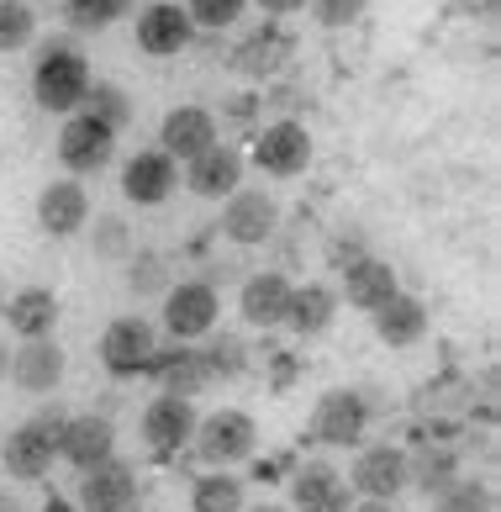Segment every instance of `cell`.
<instances>
[{
  "label": "cell",
  "mask_w": 501,
  "mask_h": 512,
  "mask_svg": "<svg viewBox=\"0 0 501 512\" xmlns=\"http://www.w3.org/2000/svg\"><path fill=\"white\" fill-rule=\"evenodd\" d=\"M111 454H117V423L106 412H69L59 433V460H69L74 470H90Z\"/></svg>",
  "instance_id": "e0dca14e"
},
{
  "label": "cell",
  "mask_w": 501,
  "mask_h": 512,
  "mask_svg": "<svg viewBox=\"0 0 501 512\" xmlns=\"http://www.w3.org/2000/svg\"><path fill=\"white\" fill-rule=\"evenodd\" d=\"M85 227H90V249H95V259H106V264H122V259L132 254V227H127V217L95 212Z\"/></svg>",
  "instance_id": "d6a6232c"
},
{
  "label": "cell",
  "mask_w": 501,
  "mask_h": 512,
  "mask_svg": "<svg viewBox=\"0 0 501 512\" xmlns=\"http://www.w3.org/2000/svg\"><path fill=\"white\" fill-rule=\"evenodd\" d=\"M196 454L206 465H243V460H254V449H259V423L248 417L243 407H217V412H206L201 423H196Z\"/></svg>",
  "instance_id": "277c9868"
},
{
  "label": "cell",
  "mask_w": 501,
  "mask_h": 512,
  "mask_svg": "<svg viewBox=\"0 0 501 512\" xmlns=\"http://www.w3.org/2000/svg\"><path fill=\"white\" fill-rule=\"evenodd\" d=\"M0 307H6V291H0Z\"/></svg>",
  "instance_id": "7dc6e473"
},
{
  "label": "cell",
  "mask_w": 501,
  "mask_h": 512,
  "mask_svg": "<svg viewBox=\"0 0 501 512\" xmlns=\"http://www.w3.org/2000/svg\"><path fill=\"white\" fill-rule=\"evenodd\" d=\"M190 43H196V27H190L185 6H175V0H153V6L138 11V48L148 53V59H175V53H185Z\"/></svg>",
  "instance_id": "d6986e66"
},
{
  "label": "cell",
  "mask_w": 501,
  "mask_h": 512,
  "mask_svg": "<svg viewBox=\"0 0 501 512\" xmlns=\"http://www.w3.org/2000/svg\"><path fill=\"white\" fill-rule=\"evenodd\" d=\"M243 512H291V507H280V502H259V507H243Z\"/></svg>",
  "instance_id": "bcb514c9"
},
{
  "label": "cell",
  "mask_w": 501,
  "mask_h": 512,
  "mask_svg": "<svg viewBox=\"0 0 501 512\" xmlns=\"http://www.w3.org/2000/svg\"><path fill=\"white\" fill-rule=\"evenodd\" d=\"M80 512H132V502H138V470H132L127 460H101L80 470Z\"/></svg>",
  "instance_id": "5bb4252c"
},
{
  "label": "cell",
  "mask_w": 501,
  "mask_h": 512,
  "mask_svg": "<svg viewBox=\"0 0 501 512\" xmlns=\"http://www.w3.org/2000/svg\"><path fill=\"white\" fill-rule=\"evenodd\" d=\"M6 375H11V344L0 338V381H6Z\"/></svg>",
  "instance_id": "f6af8a7d"
},
{
  "label": "cell",
  "mask_w": 501,
  "mask_h": 512,
  "mask_svg": "<svg viewBox=\"0 0 501 512\" xmlns=\"http://www.w3.org/2000/svg\"><path fill=\"white\" fill-rule=\"evenodd\" d=\"M248 6H264L269 16H291V11H306V0H248Z\"/></svg>",
  "instance_id": "b9f144b4"
},
{
  "label": "cell",
  "mask_w": 501,
  "mask_h": 512,
  "mask_svg": "<svg viewBox=\"0 0 501 512\" xmlns=\"http://www.w3.org/2000/svg\"><path fill=\"white\" fill-rule=\"evenodd\" d=\"M153 386H159L164 396H185V402H196V396L211 386V370L201 359V344H159V354H153Z\"/></svg>",
  "instance_id": "ffe728a7"
},
{
  "label": "cell",
  "mask_w": 501,
  "mask_h": 512,
  "mask_svg": "<svg viewBox=\"0 0 501 512\" xmlns=\"http://www.w3.org/2000/svg\"><path fill=\"white\" fill-rule=\"evenodd\" d=\"M364 6H370V0H306V11H312L322 27H349V22H359Z\"/></svg>",
  "instance_id": "74e56055"
},
{
  "label": "cell",
  "mask_w": 501,
  "mask_h": 512,
  "mask_svg": "<svg viewBox=\"0 0 501 512\" xmlns=\"http://www.w3.org/2000/svg\"><path fill=\"white\" fill-rule=\"evenodd\" d=\"M370 322H375V338L385 349H417L428 338V307L412 291H396L380 312H370Z\"/></svg>",
  "instance_id": "cb8c5ba5"
},
{
  "label": "cell",
  "mask_w": 501,
  "mask_h": 512,
  "mask_svg": "<svg viewBox=\"0 0 501 512\" xmlns=\"http://www.w3.org/2000/svg\"><path fill=\"white\" fill-rule=\"evenodd\" d=\"M32 423H43V428L53 433V439H59V433H64V423H69V412H64L59 402H53V407H43V412H32Z\"/></svg>",
  "instance_id": "60d3db41"
},
{
  "label": "cell",
  "mask_w": 501,
  "mask_h": 512,
  "mask_svg": "<svg viewBox=\"0 0 501 512\" xmlns=\"http://www.w3.org/2000/svg\"><path fill=\"white\" fill-rule=\"evenodd\" d=\"M354 491L338 465L327 460H301L291 470V512H349Z\"/></svg>",
  "instance_id": "4fadbf2b"
},
{
  "label": "cell",
  "mask_w": 501,
  "mask_h": 512,
  "mask_svg": "<svg viewBox=\"0 0 501 512\" xmlns=\"http://www.w3.org/2000/svg\"><path fill=\"white\" fill-rule=\"evenodd\" d=\"M175 191H180V164L164 148H138L122 164V196L132 206H164Z\"/></svg>",
  "instance_id": "9a60e30c"
},
{
  "label": "cell",
  "mask_w": 501,
  "mask_h": 512,
  "mask_svg": "<svg viewBox=\"0 0 501 512\" xmlns=\"http://www.w3.org/2000/svg\"><path fill=\"white\" fill-rule=\"evenodd\" d=\"M301 375H306V359L301 354H269V391H275V396H285V391H291L296 381H301Z\"/></svg>",
  "instance_id": "f35d334b"
},
{
  "label": "cell",
  "mask_w": 501,
  "mask_h": 512,
  "mask_svg": "<svg viewBox=\"0 0 501 512\" xmlns=\"http://www.w3.org/2000/svg\"><path fill=\"white\" fill-rule=\"evenodd\" d=\"M132 11H138V0H64V22L74 32H106Z\"/></svg>",
  "instance_id": "1f68e13d"
},
{
  "label": "cell",
  "mask_w": 501,
  "mask_h": 512,
  "mask_svg": "<svg viewBox=\"0 0 501 512\" xmlns=\"http://www.w3.org/2000/svg\"><path fill=\"white\" fill-rule=\"evenodd\" d=\"M90 191L80 180H48L43 185V196H37V227H43L48 238H74V233H85V222H90Z\"/></svg>",
  "instance_id": "7402d4cb"
},
{
  "label": "cell",
  "mask_w": 501,
  "mask_h": 512,
  "mask_svg": "<svg viewBox=\"0 0 501 512\" xmlns=\"http://www.w3.org/2000/svg\"><path fill=\"white\" fill-rule=\"evenodd\" d=\"M201 359H206V370H211V386H233L248 375V365H254V354H248V338L243 333H217L211 328L206 333V344H201Z\"/></svg>",
  "instance_id": "83f0119b"
},
{
  "label": "cell",
  "mask_w": 501,
  "mask_h": 512,
  "mask_svg": "<svg viewBox=\"0 0 501 512\" xmlns=\"http://www.w3.org/2000/svg\"><path fill=\"white\" fill-rule=\"evenodd\" d=\"M375 428V396L364 386H333L317 396L312 423H306V439L327 444V449H359Z\"/></svg>",
  "instance_id": "7a4b0ae2"
},
{
  "label": "cell",
  "mask_w": 501,
  "mask_h": 512,
  "mask_svg": "<svg viewBox=\"0 0 501 512\" xmlns=\"http://www.w3.org/2000/svg\"><path fill=\"white\" fill-rule=\"evenodd\" d=\"M291 291H296V280L285 275V270H259V275H248L243 280V291H238V312L248 328H259V333H275L285 328V312H291Z\"/></svg>",
  "instance_id": "2e32d148"
},
{
  "label": "cell",
  "mask_w": 501,
  "mask_h": 512,
  "mask_svg": "<svg viewBox=\"0 0 501 512\" xmlns=\"http://www.w3.org/2000/svg\"><path fill=\"white\" fill-rule=\"evenodd\" d=\"M90 59L80 48L69 43V37H53V43H43V53H37L32 64V101L43 111H59V117H74L90 90Z\"/></svg>",
  "instance_id": "6da1fadb"
},
{
  "label": "cell",
  "mask_w": 501,
  "mask_h": 512,
  "mask_svg": "<svg viewBox=\"0 0 501 512\" xmlns=\"http://www.w3.org/2000/svg\"><path fill=\"white\" fill-rule=\"evenodd\" d=\"M111 159H117V132L101 127L95 117H85V111L64 117V127H59V164L69 169V175H101Z\"/></svg>",
  "instance_id": "8fae6325"
},
{
  "label": "cell",
  "mask_w": 501,
  "mask_h": 512,
  "mask_svg": "<svg viewBox=\"0 0 501 512\" xmlns=\"http://www.w3.org/2000/svg\"><path fill=\"white\" fill-rule=\"evenodd\" d=\"M0 512H27V507H22V497H16V491H0Z\"/></svg>",
  "instance_id": "7bdbcfd3"
},
{
  "label": "cell",
  "mask_w": 501,
  "mask_h": 512,
  "mask_svg": "<svg viewBox=\"0 0 501 512\" xmlns=\"http://www.w3.org/2000/svg\"><path fill=\"white\" fill-rule=\"evenodd\" d=\"M217 227H222L227 243H238V249H259V243H269L280 227V201L269 191H254V185H238V191L222 201Z\"/></svg>",
  "instance_id": "8992f818"
},
{
  "label": "cell",
  "mask_w": 501,
  "mask_h": 512,
  "mask_svg": "<svg viewBox=\"0 0 501 512\" xmlns=\"http://www.w3.org/2000/svg\"><path fill=\"white\" fill-rule=\"evenodd\" d=\"M80 111H85V117H95L101 127L122 132V127L132 122V96H127L122 85H111V80H90L85 101H80Z\"/></svg>",
  "instance_id": "4dcf8cb0"
},
{
  "label": "cell",
  "mask_w": 501,
  "mask_h": 512,
  "mask_svg": "<svg viewBox=\"0 0 501 512\" xmlns=\"http://www.w3.org/2000/svg\"><path fill=\"white\" fill-rule=\"evenodd\" d=\"M53 460H59V439L43 428V423H27L6 433V444H0V465H6L11 481H43Z\"/></svg>",
  "instance_id": "ac0fdd59"
},
{
  "label": "cell",
  "mask_w": 501,
  "mask_h": 512,
  "mask_svg": "<svg viewBox=\"0 0 501 512\" xmlns=\"http://www.w3.org/2000/svg\"><path fill=\"white\" fill-rule=\"evenodd\" d=\"M196 423H201L196 402L159 391L138 412V439L148 444V454H180V449H190V439H196Z\"/></svg>",
  "instance_id": "9c48e42d"
},
{
  "label": "cell",
  "mask_w": 501,
  "mask_h": 512,
  "mask_svg": "<svg viewBox=\"0 0 501 512\" xmlns=\"http://www.w3.org/2000/svg\"><path fill=\"white\" fill-rule=\"evenodd\" d=\"M370 249H364V233H338L333 243H327V264H333V270H349L354 259H364Z\"/></svg>",
  "instance_id": "ab89813d"
},
{
  "label": "cell",
  "mask_w": 501,
  "mask_h": 512,
  "mask_svg": "<svg viewBox=\"0 0 501 512\" xmlns=\"http://www.w3.org/2000/svg\"><path fill=\"white\" fill-rule=\"evenodd\" d=\"M343 275V286H338V301H349L354 312H380L385 301H391L396 291H401V280H396V270H391V259H380V254H364V259H354L349 270H338Z\"/></svg>",
  "instance_id": "603a6c76"
},
{
  "label": "cell",
  "mask_w": 501,
  "mask_h": 512,
  "mask_svg": "<svg viewBox=\"0 0 501 512\" xmlns=\"http://www.w3.org/2000/svg\"><path fill=\"white\" fill-rule=\"evenodd\" d=\"M243 507H248V486L233 470H206L190 486V512H243Z\"/></svg>",
  "instance_id": "f1b7e54d"
},
{
  "label": "cell",
  "mask_w": 501,
  "mask_h": 512,
  "mask_svg": "<svg viewBox=\"0 0 501 512\" xmlns=\"http://www.w3.org/2000/svg\"><path fill=\"white\" fill-rule=\"evenodd\" d=\"M349 491H359L364 502H396L407 491V449L401 444H359L349 465Z\"/></svg>",
  "instance_id": "ba28073f"
},
{
  "label": "cell",
  "mask_w": 501,
  "mask_h": 512,
  "mask_svg": "<svg viewBox=\"0 0 501 512\" xmlns=\"http://www.w3.org/2000/svg\"><path fill=\"white\" fill-rule=\"evenodd\" d=\"M349 512H396V502H354Z\"/></svg>",
  "instance_id": "ee69618b"
},
{
  "label": "cell",
  "mask_w": 501,
  "mask_h": 512,
  "mask_svg": "<svg viewBox=\"0 0 501 512\" xmlns=\"http://www.w3.org/2000/svg\"><path fill=\"white\" fill-rule=\"evenodd\" d=\"M222 317V291L206 286V280H180V286L164 291V307H159V328L175 338V344H196L217 328Z\"/></svg>",
  "instance_id": "5b68a950"
},
{
  "label": "cell",
  "mask_w": 501,
  "mask_h": 512,
  "mask_svg": "<svg viewBox=\"0 0 501 512\" xmlns=\"http://www.w3.org/2000/svg\"><path fill=\"white\" fill-rule=\"evenodd\" d=\"M122 264H127V291L132 296H159L164 301V291L175 286V275H169V254H159V249H132Z\"/></svg>",
  "instance_id": "f546056e"
},
{
  "label": "cell",
  "mask_w": 501,
  "mask_h": 512,
  "mask_svg": "<svg viewBox=\"0 0 501 512\" xmlns=\"http://www.w3.org/2000/svg\"><path fill=\"white\" fill-rule=\"evenodd\" d=\"M211 143H222V122H217V111H206V106H175L159 122V148L175 164L196 159L201 148H211Z\"/></svg>",
  "instance_id": "44dd1931"
},
{
  "label": "cell",
  "mask_w": 501,
  "mask_h": 512,
  "mask_svg": "<svg viewBox=\"0 0 501 512\" xmlns=\"http://www.w3.org/2000/svg\"><path fill=\"white\" fill-rule=\"evenodd\" d=\"M0 317L11 322L16 338H53V328H59V296L48 286H22V291L6 296Z\"/></svg>",
  "instance_id": "4316f807"
},
{
  "label": "cell",
  "mask_w": 501,
  "mask_h": 512,
  "mask_svg": "<svg viewBox=\"0 0 501 512\" xmlns=\"http://www.w3.org/2000/svg\"><path fill=\"white\" fill-rule=\"evenodd\" d=\"M37 43V11L27 0H0V53H22Z\"/></svg>",
  "instance_id": "836d02e7"
},
{
  "label": "cell",
  "mask_w": 501,
  "mask_h": 512,
  "mask_svg": "<svg viewBox=\"0 0 501 512\" xmlns=\"http://www.w3.org/2000/svg\"><path fill=\"white\" fill-rule=\"evenodd\" d=\"M248 159H254V169L269 180H296V175H306V164H312V132L291 117L269 122V127L254 132V154Z\"/></svg>",
  "instance_id": "52a82bcc"
},
{
  "label": "cell",
  "mask_w": 501,
  "mask_h": 512,
  "mask_svg": "<svg viewBox=\"0 0 501 512\" xmlns=\"http://www.w3.org/2000/svg\"><path fill=\"white\" fill-rule=\"evenodd\" d=\"M280 59H285V37H280L275 27H259V32L243 43V53H238V69H248V74H269Z\"/></svg>",
  "instance_id": "8d00e7d4"
},
{
  "label": "cell",
  "mask_w": 501,
  "mask_h": 512,
  "mask_svg": "<svg viewBox=\"0 0 501 512\" xmlns=\"http://www.w3.org/2000/svg\"><path fill=\"white\" fill-rule=\"evenodd\" d=\"M243 175H248V159L238 154L233 143H211V148H201L196 159L180 164L185 191L201 196V201H227L243 185Z\"/></svg>",
  "instance_id": "30bf717a"
},
{
  "label": "cell",
  "mask_w": 501,
  "mask_h": 512,
  "mask_svg": "<svg viewBox=\"0 0 501 512\" xmlns=\"http://www.w3.org/2000/svg\"><path fill=\"white\" fill-rule=\"evenodd\" d=\"M64 370H69V354L64 344H53V338H22V344L11 349V375L6 381L27 396H48L64 386Z\"/></svg>",
  "instance_id": "7c38bea8"
},
{
  "label": "cell",
  "mask_w": 501,
  "mask_h": 512,
  "mask_svg": "<svg viewBox=\"0 0 501 512\" xmlns=\"http://www.w3.org/2000/svg\"><path fill=\"white\" fill-rule=\"evenodd\" d=\"M248 11V0H185V16L190 27H206V32H222V27H238Z\"/></svg>",
  "instance_id": "d590c367"
},
{
  "label": "cell",
  "mask_w": 501,
  "mask_h": 512,
  "mask_svg": "<svg viewBox=\"0 0 501 512\" xmlns=\"http://www.w3.org/2000/svg\"><path fill=\"white\" fill-rule=\"evenodd\" d=\"M338 291L327 286V280H301L291 291V312H285V328L301 333V338H322L327 328L338 322Z\"/></svg>",
  "instance_id": "484cf974"
},
{
  "label": "cell",
  "mask_w": 501,
  "mask_h": 512,
  "mask_svg": "<svg viewBox=\"0 0 501 512\" xmlns=\"http://www.w3.org/2000/svg\"><path fill=\"white\" fill-rule=\"evenodd\" d=\"M459 476H465V460H459L454 444L428 439V444L407 449V486H417L422 497H438V491L454 486Z\"/></svg>",
  "instance_id": "d4e9b609"
},
{
  "label": "cell",
  "mask_w": 501,
  "mask_h": 512,
  "mask_svg": "<svg viewBox=\"0 0 501 512\" xmlns=\"http://www.w3.org/2000/svg\"><path fill=\"white\" fill-rule=\"evenodd\" d=\"M95 354H101L106 375H117V381H138V375H148L153 354H159V328H153L143 312H122V317L106 322Z\"/></svg>",
  "instance_id": "3957f363"
},
{
  "label": "cell",
  "mask_w": 501,
  "mask_h": 512,
  "mask_svg": "<svg viewBox=\"0 0 501 512\" xmlns=\"http://www.w3.org/2000/svg\"><path fill=\"white\" fill-rule=\"evenodd\" d=\"M433 512H496V491L486 481H470V476H459L454 486H443L438 497H428Z\"/></svg>",
  "instance_id": "e575fe53"
}]
</instances>
